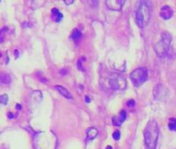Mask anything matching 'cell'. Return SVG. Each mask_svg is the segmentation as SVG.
I'll return each mask as SVG.
<instances>
[{"label": "cell", "instance_id": "obj_18", "mask_svg": "<svg viewBox=\"0 0 176 149\" xmlns=\"http://www.w3.org/2000/svg\"><path fill=\"white\" fill-rule=\"evenodd\" d=\"M113 139H114V140H116V141L119 140V139H120V131H114V133H113Z\"/></svg>", "mask_w": 176, "mask_h": 149}, {"label": "cell", "instance_id": "obj_12", "mask_svg": "<svg viewBox=\"0 0 176 149\" xmlns=\"http://www.w3.org/2000/svg\"><path fill=\"white\" fill-rule=\"evenodd\" d=\"M52 19L55 22H60L63 19V15L59 12V9L53 8L52 9Z\"/></svg>", "mask_w": 176, "mask_h": 149}, {"label": "cell", "instance_id": "obj_15", "mask_svg": "<svg viewBox=\"0 0 176 149\" xmlns=\"http://www.w3.org/2000/svg\"><path fill=\"white\" fill-rule=\"evenodd\" d=\"M169 130L170 131H176V119L175 118H171L170 120H169Z\"/></svg>", "mask_w": 176, "mask_h": 149}, {"label": "cell", "instance_id": "obj_17", "mask_svg": "<svg viewBox=\"0 0 176 149\" xmlns=\"http://www.w3.org/2000/svg\"><path fill=\"white\" fill-rule=\"evenodd\" d=\"M85 61V57H81V58L78 60V62H77V65H78V69H79L80 70H83V65H82V61Z\"/></svg>", "mask_w": 176, "mask_h": 149}, {"label": "cell", "instance_id": "obj_7", "mask_svg": "<svg viewBox=\"0 0 176 149\" xmlns=\"http://www.w3.org/2000/svg\"><path fill=\"white\" fill-rule=\"evenodd\" d=\"M124 4V0H107L106 5L111 11H121Z\"/></svg>", "mask_w": 176, "mask_h": 149}, {"label": "cell", "instance_id": "obj_8", "mask_svg": "<svg viewBox=\"0 0 176 149\" xmlns=\"http://www.w3.org/2000/svg\"><path fill=\"white\" fill-rule=\"evenodd\" d=\"M126 119H127V112L126 110H121L119 112V114L112 118V123L115 126H120L126 121Z\"/></svg>", "mask_w": 176, "mask_h": 149}, {"label": "cell", "instance_id": "obj_24", "mask_svg": "<svg viewBox=\"0 0 176 149\" xmlns=\"http://www.w3.org/2000/svg\"><path fill=\"white\" fill-rule=\"evenodd\" d=\"M106 149H112V147H111V146H107V148Z\"/></svg>", "mask_w": 176, "mask_h": 149}, {"label": "cell", "instance_id": "obj_14", "mask_svg": "<svg viewBox=\"0 0 176 149\" xmlns=\"http://www.w3.org/2000/svg\"><path fill=\"white\" fill-rule=\"evenodd\" d=\"M72 39L75 40V42H78V40L81 39V37H82V33H81V31L79 29H75L72 33Z\"/></svg>", "mask_w": 176, "mask_h": 149}, {"label": "cell", "instance_id": "obj_22", "mask_svg": "<svg viewBox=\"0 0 176 149\" xmlns=\"http://www.w3.org/2000/svg\"><path fill=\"white\" fill-rule=\"evenodd\" d=\"M73 2H74V1H65V2H64V3H65L66 5H69V4H72Z\"/></svg>", "mask_w": 176, "mask_h": 149}, {"label": "cell", "instance_id": "obj_4", "mask_svg": "<svg viewBox=\"0 0 176 149\" xmlns=\"http://www.w3.org/2000/svg\"><path fill=\"white\" fill-rule=\"evenodd\" d=\"M171 42L172 36L170 33L167 31L162 32L161 40L154 45V52L157 54V56H158L160 58H164L167 56V53L171 46Z\"/></svg>", "mask_w": 176, "mask_h": 149}, {"label": "cell", "instance_id": "obj_3", "mask_svg": "<svg viewBox=\"0 0 176 149\" xmlns=\"http://www.w3.org/2000/svg\"><path fill=\"white\" fill-rule=\"evenodd\" d=\"M151 18V9L150 3L148 1H141L136 12V23L139 27L143 28L150 21Z\"/></svg>", "mask_w": 176, "mask_h": 149}, {"label": "cell", "instance_id": "obj_23", "mask_svg": "<svg viewBox=\"0 0 176 149\" xmlns=\"http://www.w3.org/2000/svg\"><path fill=\"white\" fill-rule=\"evenodd\" d=\"M17 109L20 110V109H21V106H20V105H17Z\"/></svg>", "mask_w": 176, "mask_h": 149}, {"label": "cell", "instance_id": "obj_6", "mask_svg": "<svg viewBox=\"0 0 176 149\" xmlns=\"http://www.w3.org/2000/svg\"><path fill=\"white\" fill-rule=\"evenodd\" d=\"M153 95L155 100H164L168 95V89L164 85H162V84H158V85L154 86Z\"/></svg>", "mask_w": 176, "mask_h": 149}, {"label": "cell", "instance_id": "obj_10", "mask_svg": "<svg viewBox=\"0 0 176 149\" xmlns=\"http://www.w3.org/2000/svg\"><path fill=\"white\" fill-rule=\"evenodd\" d=\"M55 89L58 91V92L61 94V95H63L64 97H65V99H67V100H73V95L70 94V92L66 89V88H64L62 86H59V85H56L55 86Z\"/></svg>", "mask_w": 176, "mask_h": 149}, {"label": "cell", "instance_id": "obj_11", "mask_svg": "<svg viewBox=\"0 0 176 149\" xmlns=\"http://www.w3.org/2000/svg\"><path fill=\"white\" fill-rule=\"evenodd\" d=\"M97 135H99V131H97V130L96 127H90L88 128V130L86 131V140L87 141H90V140H93V139H96L97 137Z\"/></svg>", "mask_w": 176, "mask_h": 149}, {"label": "cell", "instance_id": "obj_25", "mask_svg": "<svg viewBox=\"0 0 176 149\" xmlns=\"http://www.w3.org/2000/svg\"><path fill=\"white\" fill-rule=\"evenodd\" d=\"M0 56H1V54H0Z\"/></svg>", "mask_w": 176, "mask_h": 149}, {"label": "cell", "instance_id": "obj_21", "mask_svg": "<svg viewBox=\"0 0 176 149\" xmlns=\"http://www.w3.org/2000/svg\"><path fill=\"white\" fill-rule=\"evenodd\" d=\"M85 100H86V103H90V99H89V96L86 95V96H85Z\"/></svg>", "mask_w": 176, "mask_h": 149}, {"label": "cell", "instance_id": "obj_5", "mask_svg": "<svg viewBox=\"0 0 176 149\" xmlns=\"http://www.w3.org/2000/svg\"><path fill=\"white\" fill-rule=\"evenodd\" d=\"M147 78H148V72L145 67H139V69H136L130 74V79L132 81V83L136 87L141 86L142 84L146 82Z\"/></svg>", "mask_w": 176, "mask_h": 149}, {"label": "cell", "instance_id": "obj_1", "mask_svg": "<svg viewBox=\"0 0 176 149\" xmlns=\"http://www.w3.org/2000/svg\"><path fill=\"white\" fill-rule=\"evenodd\" d=\"M101 85L105 89L113 91H121L127 88V80L119 74H110L109 76H103L100 80Z\"/></svg>", "mask_w": 176, "mask_h": 149}, {"label": "cell", "instance_id": "obj_20", "mask_svg": "<svg viewBox=\"0 0 176 149\" xmlns=\"http://www.w3.org/2000/svg\"><path fill=\"white\" fill-rule=\"evenodd\" d=\"M127 107H134V106H135V100H128L127 103Z\"/></svg>", "mask_w": 176, "mask_h": 149}, {"label": "cell", "instance_id": "obj_2", "mask_svg": "<svg viewBox=\"0 0 176 149\" xmlns=\"http://www.w3.org/2000/svg\"><path fill=\"white\" fill-rule=\"evenodd\" d=\"M144 143L146 149H155L158 145V136H160V127L155 120L151 119L148 121L144 130Z\"/></svg>", "mask_w": 176, "mask_h": 149}, {"label": "cell", "instance_id": "obj_16", "mask_svg": "<svg viewBox=\"0 0 176 149\" xmlns=\"http://www.w3.org/2000/svg\"><path fill=\"white\" fill-rule=\"evenodd\" d=\"M8 103V94H3V95L0 96V105L5 106Z\"/></svg>", "mask_w": 176, "mask_h": 149}, {"label": "cell", "instance_id": "obj_19", "mask_svg": "<svg viewBox=\"0 0 176 149\" xmlns=\"http://www.w3.org/2000/svg\"><path fill=\"white\" fill-rule=\"evenodd\" d=\"M5 28H3L1 31H0V44L3 42V35H4V31H5Z\"/></svg>", "mask_w": 176, "mask_h": 149}, {"label": "cell", "instance_id": "obj_9", "mask_svg": "<svg viewBox=\"0 0 176 149\" xmlns=\"http://www.w3.org/2000/svg\"><path fill=\"white\" fill-rule=\"evenodd\" d=\"M160 16L162 19L169 20L172 18V16H173V11H172V8L169 5H164V6H162V8H161Z\"/></svg>", "mask_w": 176, "mask_h": 149}, {"label": "cell", "instance_id": "obj_13", "mask_svg": "<svg viewBox=\"0 0 176 149\" xmlns=\"http://www.w3.org/2000/svg\"><path fill=\"white\" fill-rule=\"evenodd\" d=\"M11 77H9V74H3V73H0V83L3 84V85H8V84L11 83Z\"/></svg>", "mask_w": 176, "mask_h": 149}]
</instances>
